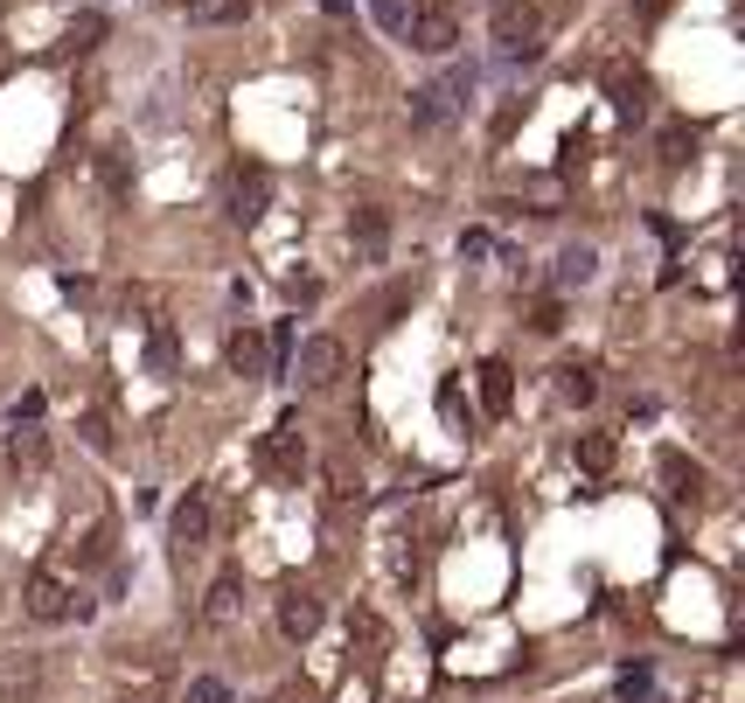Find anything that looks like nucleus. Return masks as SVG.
I'll list each match as a JSON object with an SVG mask.
<instances>
[{
    "instance_id": "obj_1",
    "label": "nucleus",
    "mask_w": 745,
    "mask_h": 703,
    "mask_svg": "<svg viewBox=\"0 0 745 703\" xmlns=\"http://www.w3.org/2000/svg\"><path fill=\"white\" fill-rule=\"evenodd\" d=\"M404 42L419 49V57H453V42H460V21L446 0H425V8H411L404 14Z\"/></svg>"
},
{
    "instance_id": "obj_2",
    "label": "nucleus",
    "mask_w": 745,
    "mask_h": 703,
    "mask_svg": "<svg viewBox=\"0 0 745 703\" xmlns=\"http://www.w3.org/2000/svg\"><path fill=\"white\" fill-rule=\"evenodd\" d=\"M29 620H42V627H57V620H91V599H77L57 571H36L29 579Z\"/></svg>"
},
{
    "instance_id": "obj_3",
    "label": "nucleus",
    "mask_w": 745,
    "mask_h": 703,
    "mask_svg": "<svg viewBox=\"0 0 745 703\" xmlns=\"http://www.w3.org/2000/svg\"><path fill=\"white\" fill-rule=\"evenodd\" d=\"M467 84H474L467 70L440 77V84H419V91H411V125H419V133H432V125H446V119H453V106L467 98Z\"/></svg>"
},
{
    "instance_id": "obj_4",
    "label": "nucleus",
    "mask_w": 745,
    "mask_h": 703,
    "mask_svg": "<svg viewBox=\"0 0 745 703\" xmlns=\"http://www.w3.org/2000/svg\"><path fill=\"white\" fill-rule=\"evenodd\" d=\"M495 42L509 63H530L536 57V8L530 0H495Z\"/></svg>"
},
{
    "instance_id": "obj_5",
    "label": "nucleus",
    "mask_w": 745,
    "mask_h": 703,
    "mask_svg": "<svg viewBox=\"0 0 745 703\" xmlns=\"http://www.w3.org/2000/svg\"><path fill=\"white\" fill-rule=\"evenodd\" d=\"M42 683H49L42 655H29V647L0 655V703H42Z\"/></svg>"
},
{
    "instance_id": "obj_6",
    "label": "nucleus",
    "mask_w": 745,
    "mask_h": 703,
    "mask_svg": "<svg viewBox=\"0 0 745 703\" xmlns=\"http://www.w3.org/2000/svg\"><path fill=\"white\" fill-rule=\"evenodd\" d=\"M272 620H279V634H286V641H314L321 634V592L286 585V592H279V606H272Z\"/></svg>"
},
{
    "instance_id": "obj_7",
    "label": "nucleus",
    "mask_w": 745,
    "mask_h": 703,
    "mask_svg": "<svg viewBox=\"0 0 745 703\" xmlns=\"http://www.w3.org/2000/svg\"><path fill=\"white\" fill-rule=\"evenodd\" d=\"M342 342H335V334H306V342H300V355H293V370H300V383L306 390H321V383H335L342 376Z\"/></svg>"
},
{
    "instance_id": "obj_8",
    "label": "nucleus",
    "mask_w": 745,
    "mask_h": 703,
    "mask_svg": "<svg viewBox=\"0 0 745 703\" xmlns=\"http://www.w3.org/2000/svg\"><path fill=\"white\" fill-rule=\"evenodd\" d=\"M168 536L182 543V551H202V543H210V494H202V488H189L182 502H174V515H168Z\"/></svg>"
},
{
    "instance_id": "obj_9",
    "label": "nucleus",
    "mask_w": 745,
    "mask_h": 703,
    "mask_svg": "<svg viewBox=\"0 0 745 703\" xmlns=\"http://www.w3.org/2000/svg\"><path fill=\"white\" fill-rule=\"evenodd\" d=\"M230 223H259L265 217V202H272V181L259 174V168H251V174H230Z\"/></svg>"
},
{
    "instance_id": "obj_10",
    "label": "nucleus",
    "mask_w": 745,
    "mask_h": 703,
    "mask_svg": "<svg viewBox=\"0 0 745 703\" xmlns=\"http://www.w3.org/2000/svg\"><path fill=\"white\" fill-rule=\"evenodd\" d=\"M259 460H265V474L293 481V474H300V460H306V453H300V425L286 419V425H279V432L265 439V446H259Z\"/></svg>"
},
{
    "instance_id": "obj_11",
    "label": "nucleus",
    "mask_w": 745,
    "mask_h": 703,
    "mask_svg": "<svg viewBox=\"0 0 745 703\" xmlns=\"http://www.w3.org/2000/svg\"><path fill=\"white\" fill-rule=\"evenodd\" d=\"M230 370H238V376H272V349H265L259 328H238V334H230Z\"/></svg>"
},
{
    "instance_id": "obj_12",
    "label": "nucleus",
    "mask_w": 745,
    "mask_h": 703,
    "mask_svg": "<svg viewBox=\"0 0 745 703\" xmlns=\"http://www.w3.org/2000/svg\"><path fill=\"white\" fill-rule=\"evenodd\" d=\"M251 8H259V0H182V14L195 29H238Z\"/></svg>"
},
{
    "instance_id": "obj_13",
    "label": "nucleus",
    "mask_w": 745,
    "mask_h": 703,
    "mask_svg": "<svg viewBox=\"0 0 745 703\" xmlns=\"http://www.w3.org/2000/svg\"><path fill=\"white\" fill-rule=\"evenodd\" d=\"M509 404H516V376H509V362H481V411H487V419H509Z\"/></svg>"
},
{
    "instance_id": "obj_14",
    "label": "nucleus",
    "mask_w": 745,
    "mask_h": 703,
    "mask_svg": "<svg viewBox=\"0 0 745 703\" xmlns=\"http://www.w3.org/2000/svg\"><path fill=\"white\" fill-rule=\"evenodd\" d=\"M349 238H355V251L376 265L383 244H391V217H383V210H355V217H349Z\"/></svg>"
},
{
    "instance_id": "obj_15",
    "label": "nucleus",
    "mask_w": 745,
    "mask_h": 703,
    "mask_svg": "<svg viewBox=\"0 0 745 703\" xmlns=\"http://www.w3.org/2000/svg\"><path fill=\"white\" fill-rule=\"evenodd\" d=\"M238 599H244V585L223 571V579L210 585V599H202V620H210V627H230V620H238Z\"/></svg>"
},
{
    "instance_id": "obj_16",
    "label": "nucleus",
    "mask_w": 745,
    "mask_h": 703,
    "mask_svg": "<svg viewBox=\"0 0 745 703\" xmlns=\"http://www.w3.org/2000/svg\"><path fill=\"white\" fill-rule=\"evenodd\" d=\"M557 398L564 404H593L600 398V376L585 370V362H564V370H557Z\"/></svg>"
},
{
    "instance_id": "obj_17",
    "label": "nucleus",
    "mask_w": 745,
    "mask_h": 703,
    "mask_svg": "<svg viewBox=\"0 0 745 703\" xmlns=\"http://www.w3.org/2000/svg\"><path fill=\"white\" fill-rule=\"evenodd\" d=\"M662 481H670L676 502H697V488H704V474H697V466H689L683 453H662Z\"/></svg>"
},
{
    "instance_id": "obj_18",
    "label": "nucleus",
    "mask_w": 745,
    "mask_h": 703,
    "mask_svg": "<svg viewBox=\"0 0 745 703\" xmlns=\"http://www.w3.org/2000/svg\"><path fill=\"white\" fill-rule=\"evenodd\" d=\"M593 272H600V251L593 244H572V251L557 258V285H585Z\"/></svg>"
},
{
    "instance_id": "obj_19",
    "label": "nucleus",
    "mask_w": 745,
    "mask_h": 703,
    "mask_svg": "<svg viewBox=\"0 0 745 703\" xmlns=\"http://www.w3.org/2000/svg\"><path fill=\"white\" fill-rule=\"evenodd\" d=\"M8 460H14V466H42V460H49V439H42L36 425H29V432L14 425V439H8Z\"/></svg>"
},
{
    "instance_id": "obj_20",
    "label": "nucleus",
    "mask_w": 745,
    "mask_h": 703,
    "mask_svg": "<svg viewBox=\"0 0 745 703\" xmlns=\"http://www.w3.org/2000/svg\"><path fill=\"white\" fill-rule=\"evenodd\" d=\"M689 153H697V133L689 125H662V168H683Z\"/></svg>"
},
{
    "instance_id": "obj_21",
    "label": "nucleus",
    "mask_w": 745,
    "mask_h": 703,
    "mask_svg": "<svg viewBox=\"0 0 745 703\" xmlns=\"http://www.w3.org/2000/svg\"><path fill=\"white\" fill-rule=\"evenodd\" d=\"M77 432H84V446H91V453H112V446H119V432H112L105 411H84V425H77Z\"/></svg>"
},
{
    "instance_id": "obj_22",
    "label": "nucleus",
    "mask_w": 745,
    "mask_h": 703,
    "mask_svg": "<svg viewBox=\"0 0 745 703\" xmlns=\"http://www.w3.org/2000/svg\"><path fill=\"white\" fill-rule=\"evenodd\" d=\"M578 466H585V474H606V466H613V439H578Z\"/></svg>"
},
{
    "instance_id": "obj_23",
    "label": "nucleus",
    "mask_w": 745,
    "mask_h": 703,
    "mask_svg": "<svg viewBox=\"0 0 745 703\" xmlns=\"http://www.w3.org/2000/svg\"><path fill=\"white\" fill-rule=\"evenodd\" d=\"M404 14H411V0H370V21L391 36H404Z\"/></svg>"
},
{
    "instance_id": "obj_24",
    "label": "nucleus",
    "mask_w": 745,
    "mask_h": 703,
    "mask_svg": "<svg viewBox=\"0 0 745 703\" xmlns=\"http://www.w3.org/2000/svg\"><path fill=\"white\" fill-rule=\"evenodd\" d=\"M189 703H230V683H223V675H195V683H189Z\"/></svg>"
},
{
    "instance_id": "obj_25",
    "label": "nucleus",
    "mask_w": 745,
    "mask_h": 703,
    "mask_svg": "<svg viewBox=\"0 0 745 703\" xmlns=\"http://www.w3.org/2000/svg\"><path fill=\"white\" fill-rule=\"evenodd\" d=\"M613 106H621V112H641V106H648V98H641V77H634V84H627V77L613 84Z\"/></svg>"
},
{
    "instance_id": "obj_26",
    "label": "nucleus",
    "mask_w": 745,
    "mask_h": 703,
    "mask_svg": "<svg viewBox=\"0 0 745 703\" xmlns=\"http://www.w3.org/2000/svg\"><path fill=\"white\" fill-rule=\"evenodd\" d=\"M147 355H153V370H174V334L161 328V334H153V349H147Z\"/></svg>"
},
{
    "instance_id": "obj_27",
    "label": "nucleus",
    "mask_w": 745,
    "mask_h": 703,
    "mask_svg": "<svg viewBox=\"0 0 745 703\" xmlns=\"http://www.w3.org/2000/svg\"><path fill=\"white\" fill-rule=\"evenodd\" d=\"M460 251H467V258H487V251H495V238H487V230H460Z\"/></svg>"
},
{
    "instance_id": "obj_28",
    "label": "nucleus",
    "mask_w": 745,
    "mask_h": 703,
    "mask_svg": "<svg viewBox=\"0 0 745 703\" xmlns=\"http://www.w3.org/2000/svg\"><path fill=\"white\" fill-rule=\"evenodd\" d=\"M530 328H536V334H557V328H564V307H557V300H551V307H536V321H530Z\"/></svg>"
},
{
    "instance_id": "obj_29",
    "label": "nucleus",
    "mask_w": 745,
    "mask_h": 703,
    "mask_svg": "<svg viewBox=\"0 0 745 703\" xmlns=\"http://www.w3.org/2000/svg\"><path fill=\"white\" fill-rule=\"evenodd\" d=\"M105 189H119V195H125V153H119V147L105 153Z\"/></svg>"
},
{
    "instance_id": "obj_30",
    "label": "nucleus",
    "mask_w": 745,
    "mask_h": 703,
    "mask_svg": "<svg viewBox=\"0 0 745 703\" xmlns=\"http://www.w3.org/2000/svg\"><path fill=\"white\" fill-rule=\"evenodd\" d=\"M21 419H29V425L42 419V390H29V398H21V404H14V425H21Z\"/></svg>"
},
{
    "instance_id": "obj_31",
    "label": "nucleus",
    "mask_w": 745,
    "mask_h": 703,
    "mask_svg": "<svg viewBox=\"0 0 745 703\" xmlns=\"http://www.w3.org/2000/svg\"><path fill=\"white\" fill-rule=\"evenodd\" d=\"M662 8H670V0H634V14H641V21H655Z\"/></svg>"
}]
</instances>
